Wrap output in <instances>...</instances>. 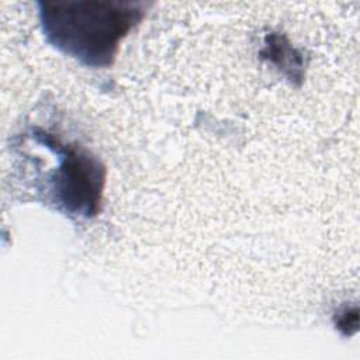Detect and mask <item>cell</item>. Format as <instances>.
<instances>
[{
	"label": "cell",
	"mask_w": 360,
	"mask_h": 360,
	"mask_svg": "<svg viewBox=\"0 0 360 360\" xmlns=\"http://www.w3.org/2000/svg\"><path fill=\"white\" fill-rule=\"evenodd\" d=\"M39 20L49 44L90 68L110 66L120 41L142 20L143 3L44 1Z\"/></svg>",
	"instance_id": "obj_1"
},
{
	"label": "cell",
	"mask_w": 360,
	"mask_h": 360,
	"mask_svg": "<svg viewBox=\"0 0 360 360\" xmlns=\"http://www.w3.org/2000/svg\"><path fill=\"white\" fill-rule=\"evenodd\" d=\"M35 138L60 156V165L53 177L56 202L75 215H96L104 184V167L100 160L84 149L62 145L46 132H38Z\"/></svg>",
	"instance_id": "obj_2"
}]
</instances>
